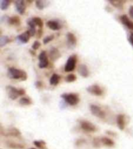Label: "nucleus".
<instances>
[{
  "instance_id": "nucleus-30",
  "label": "nucleus",
  "mask_w": 133,
  "mask_h": 149,
  "mask_svg": "<svg viewBox=\"0 0 133 149\" xmlns=\"http://www.w3.org/2000/svg\"><path fill=\"white\" fill-rule=\"evenodd\" d=\"M7 145L12 148H23V145H21V144L15 143V142H7Z\"/></svg>"
},
{
  "instance_id": "nucleus-16",
  "label": "nucleus",
  "mask_w": 133,
  "mask_h": 149,
  "mask_svg": "<svg viewBox=\"0 0 133 149\" xmlns=\"http://www.w3.org/2000/svg\"><path fill=\"white\" fill-rule=\"evenodd\" d=\"M117 125L121 130H123L125 127V117L123 114H118L117 116Z\"/></svg>"
},
{
  "instance_id": "nucleus-9",
  "label": "nucleus",
  "mask_w": 133,
  "mask_h": 149,
  "mask_svg": "<svg viewBox=\"0 0 133 149\" xmlns=\"http://www.w3.org/2000/svg\"><path fill=\"white\" fill-rule=\"evenodd\" d=\"M6 132L4 135L6 136H9V137H21V133L20 131L18 130V129H16V127H9V129H7L6 130H2H2H1V132Z\"/></svg>"
},
{
  "instance_id": "nucleus-3",
  "label": "nucleus",
  "mask_w": 133,
  "mask_h": 149,
  "mask_svg": "<svg viewBox=\"0 0 133 149\" xmlns=\"http://www.w3.org/2000/svg\"><path fill=\"white\" fill-rule=\"evenodd\" d=\"M6 91L8 93V96L10 100H16L19 96L23 95L25 93V91L23 90V88H15L14 86H8L6 87Z\"/></svg>"
},
{
  "instance_id": "nucleus-14",
  "label": "nucleus",
  "mask_w": 133,
  "mask_h": 149,
  "mask_svg": "<svg viewBox=\"0 0 133 149\" xmlns=\"http://www.w3.org/2000/svg\"><path fill=\"white\" fill-rule=\"evenodd\" d=\"M31 37L30 36V32L27 30L25 32L22 33L21 34L18 35L17 37H16V39L18 41H20V43H23V44H26V43H27L29 41V40H30V37Z\"/></svg>"
},
{
  "instance_id": "nucleus-32",
  "label": "nucleus",
  "mask_w": 133,
  "mask_h": 149,
  "mask_svg": "<svg viewBox=\"0 0 133 149\" xmlns=\"http://www.w3.org/2000/svg\"><path fill=\"white\" fill-rule=\"evenodd\" d=\"M100 143H101L100 139H99V138H97V137H95V138L93 139V146L95 147V148H99V147H100Z\"/></svg>"
},
{
  "instance_id": "nucleus-8",
  "label": "nucleus",
  "mask_w": 133,
  "mask_h": 149,
  "mask_svg": "<svg viewBox=\"0 0 133 149\" xmlns=\"http://www.w3.org/2000/svg\"><path fill=\"white\" fill-rule=\"evenodd\" d=\"M86 91L90 93V94H92V95H97V96H100L104 93V90L102 89V88L100 86L97 85V84L88 86L86 88Z\"/></svg>"
},
{
  "instance_id": "nucleus-36",
  "label": "nucleus",
  "mask_w": 133,
  "mask_h": 149,
  "mask_svg": "<svg viewBox=\"0 0 133 149\" xmlns=\"http://www.w3.org/2000/svg\"><path fill=\"white\" fill-rule=\"evenodd\" d=\"M36 86H37V87H41V86H42L41 81H37V82H36Z\"/></svg>"
},
{
  "instance_id": "nucleus-28",
  "label": "nucleus",
  "mask_w": 133,
  "mask_h": 149,
  "mask_svg": "<svg viewBox=\"0 0 133 149\" xmlns=\"http://www.w3.org/2000/svg\"><path fill=\"white\" fill-rule=\"evenodd\" d=\"M33 20H34V23L36 24V26H38V27L40 28V29H41V27L43 26V21H42V19L40 17H37V16H35V17H33Z\"/></svg>"
},
{
  "instance_id": "nucleus-25",
  "label": "nucleus",
  "mask_w": 133,
  "mask_h": 149,
  "mask_svg": "<svg viewBox=\"0 0 133 149\" xmlns=\"http://www.w3.org/2000/svg\"><path fill=\"white\" fill-rule=\"evenodd\" d=\"M9 41H10V40H9V37H7V36H1V37H0V47H3Z\"/></svg>"
},
{
  "instance_id": "nucleus-21",
  "label": "nucleus",
  "mask_w": 133,
  "mask_h": 149,
  "mask_svg": "<svg viewBox=\"0 0 133 149\" xmlns=\"http://www.w3.org/2000/svg\"><path fill=\"white\" fill-rule=\"evenodd\" d=\"M8 23H9V25L20 26L21 23L20 19L16 16H12V17H9V18L8 19Z\"/></svg>"
},
{
  "instance_id": "nucleus-27",
  "label": "nucleus",
  "mask_w": 133,
  "mask_h": 149,
  "mask_svg": "<svg viewBox=\"0 0 133 149\" xmlns=\"http://www.w3.org/2000/svg\"><path fill=\"white\" fill-rule=\"evenodd\" d=\"M34 144L36 147H37L40 149H45L46 148V144L43 141H34Z\"/></svg>"
},
{
  "instance_id": "nucleus-11",
  "label": "nucleus",
  "mask_w": 133,
  "mask_h": 149,
  "mask_svg": "<svg viewBox=\"0 0 133 149\" xmlns=\"http://www.w3.org/2000/svg\"><path fill=\"white\" fill-rule=\"evenodd\" d=\"M49 58L52 61H55L58 60L61 58V53L60 51H58V48L52 47L50 51H49Z\"/></svg>"
},
{
  "instance_id": "nucleus-5",
  "label": "nucleus",
  "mask_w": 133,
  "mask_h": 149,
  "mask_svg": "<svg viewBox=\"0 0 133 149\" xmlns=\"http://www.w3.org/2000/svg\"><path fill=\"white\" fill-rule=\"evenodd\" d=\"M80 127L86 132H95L97 130V127L93 123L88 120H80L79 121Z\"/></svg>"
},
{
  "instance_id": "nucleus-2",
  "label": "nucleus",
  "mask_w": 133,
  "mask_h": 149,
  "mask_svg": "<svg viewBox=\"0 0 133 149\" xmlns=\"http://www.w3.org/2000/svg\"><path fill=\"white\" fill-rule=\"evenodd\" d=\"M61 97L65 103L70 106H76L79 102V95L76 93H64L61 95Z\"/></svg>"
},
{
  "instance_id": "nucleus-33",
  "label": "nucleus",
  "mask_w": 133,
  "mask_h": 149,
  "mask_svg": "<svg viewBox=\"0 0 133 149\" xmlns=\"http://www.w3.org/2000/svg\"><path fill=\"white\" fill-rule=\"evenodd\" d=\"M40 47H41V43H40L38 40H35L32 45V49L33 50H34V51H36V50H37L38 48H40Z\"/></svg>"
},
{
  "instance_id": "nucleus-1",
  "label": "nucleus",
  "mask_w": 133,
  "mask_h": 149,
  "mask_svg": "<svg viewBox=\"0 0 133 149\" xmlns=\"http://www.w3.org/2000/svg\"><path fill=\"white\" fill-rule=\"evenodd\" d=\"M7 75L11 79H16V80H20V81H25L27 79V74L23 70L18 69L16 68H9L7 71Z\"/></svg>"
},
{
  "instance_id": "nucleus-26",
  "label": "nucleus",
  "mask_w": 133,
  "mask_h": 149,
  "mask_svg": "<svg viewBox=\"0 0 133 149\" xmlns=\"http://www.w3.org/2000/svg\"><path fill=\"white\" fill-rule=\"evenodd\" d=\"M31 100L30 98L28 97H22L20 100H19V103L23 106H27V105L31 104Z\"/></svg>"
},
{
  "instance_id": "nucleus-23",
  "label": "nucleus",
  "mask_w": 133,
  "mask_h": 149,
  "mask_svg": "<svg viewBox=\"0 0 133 149\" xmlns=\"http://www.w3.org/2000/svg\"><path fill=\"white\" fill-rule=\"evenodd\" d=\"M109 3L114 7L117 8V9H121L123 8V5L125 2L124 1H120V0H117V1H110Z\"/></svg>"
},
{
  "instance_id": "nucleus-18",
  "label": "nucleus",
  "mask_w": 133,
  "mask_h": 149,
  "mask_svg": "<svg viewBox=\"0 0 133 149\" xmlns=\"http://www.w3.org/2000/svg\"><path fill=\"white\" fill-rule=\"evenodd\" d=\"M47 26L52 30H59L61 29L60 23L56 20H49L46 23Z\"/></svg>"
},
{
  "instance_id": "nucleus-17",
  "label": "nucleus",
  "mask_w": 133,
  "mask_h": 149,
  "mask_svg": "<svg viewBox=\"0 0 133 149\" xmlns=\"http://www.w3.org/2000/svg\"><path fill=\"white\" fill-rule=\"evenodd\" d=\"M27 25L28 26H29V30H28V31L30 32V36H31V37L34 36V35L36 34V33L37 32V29H36L37 26H36V24L34 23V22L32 18H30L29 19H28Z\"/></svg>"
},
{
  "instance_id": "nucleus-19",
  "label": "nucleus",
  "mask_w": 133,
  "mask_h": 149,
  "mask_svg": "<svg viewBox=\"0 0 133 149\" xmlns=\"http://www.w3.org/2000/svg\"><path fill=\"white\" fill-rule=\"evenodd\" d=\"M100 141H101V144L103 145H104L106 147H108V148H112V147L114 146V141L113 140H111L109 137H103L100 138Z\"/></svg>"
},
{
  "instance_id": "nucleus-15",
  "label": "nucleus",
  "mask_w": 133,
  "mask_h": 149,
  "mask_svg": "<svg viewBox=\"0 0 133 149\" xmlns=\"http://www.w3.org/2000/svg\"><path fill=\"white\" fill-rule=\"evenodd\" d=\"M78 72L83 78H87L90 75V71H89L88 67L84 64L79 65V68H78Z\"/></svg>"
},
{
  "instance_id": "nucleus-13",
  "label": "nucleus",
  "mask_w": 133,
  "mask_h": 149,
  "mask_svg": "<svg viewBox=\"0 0 133 149\" xmlns=\"http://www.w3.org/2000/svg\"><path fill=\"white\" fill-rule=\"evenodd\" d=\"M66 40H67L68 46L69 47H74L76 45L77 40L76 37L72 33H66Z\"/></svg>"
},
{
  "instance_id": "nucleus-10",
  "label": "nucleus",
  "mask_w": 133,
  "mask_h": 149,
  "mask_svg": "<svg viewBox=\"0 0 133 149\" xmlns=\"http://www.w3.org/2000/svg\"><path fill=\"white\" fill-rule=\"evenodd\" d=\"M15 8H16L17 13H19V14L23 15L26 10L25 1H23V0L15 1Z\"/></svg>"
},
{
  "instance_id": "nucleus-7",
  "label": "nucleus",
  "mask_w": 133,
  "mask_h": 149,
  "mask_svg": "<svg viewBox=\"0 0 133 149\" xmlns=\"http://www.w3.org/2000/svg\"><path fill=\"white\" fill-rule=\"evenodd\" d=\"M90 109L91 113L93 114V116H97V117L100 119H104L105 117V112L100 107H98L97 105H90Z\"/></svg>"
},
{
  "instance_id": "nucleus-6",
  "label": "nucleus",
  "mask_w": 133,
  "mask_h": 149,
  "mask_svg": "<svg viewBox=\"0 0 133 149\" xmlns=\"http://www.w3.org/2000/svg\"><path fill=\"white\" fill-rule=\"evenodd\" d=\"M38 59H39L38 66H39L40 68H45L48 66V57L47 55L46 51H42L38 55Z\"/></svg>"
},
{
  "instance_id": "nucleus-35",
  "label": "nucleus",
  "mask_w": 133,
  "mask_h": 149,
  "mask_svg": "<svg viewBox=\"0 0 133 149\" xmlns=\"http://www.w3.org/2000/svg\"><path fill=\"white\" fill-rule=\"evenodd\" d=\"M129 42H130V44L133 46V33L130 35V37H129Z\"/></svg>"
},
{
  "instance_id": "nucleus-38",
  "label": "nucleus",
  "mask_w": 133,
  "mask_h": 149,
  "mask_svg": "<svg viewBox=\"0 0 133 149\" xmlns=\"http://www.w3.org/2000/svg\"><path fill=\"white\" fill-rule=\"evenodd\" d=\"M30 149H36V148H30Z\"/></svg>"
},
{
  "instance_id": "nucleus-12",
  "label": "nucleus",
  "mask_w": 133,
  "mask_h": 149,
  "mask_svg": "<svg viewBox=\"0 0 133 149\" xmlns=\"http://www.w3.org/2000/svg\"><path fill=\"white\" fill-rule=\"evenodd\" d=\"M120 20L122 23V24L125 26L126 27H128L129 30H133V22L128 18L127 15H125V14L121 15L120 16Z\"/></svg>"
},
{
  "instance_id": "nucleus-24",
  "label": "nucleus",
  "mask_w": 133,
  "mask_h": 149,
  "mask_svg": "<svg viewBox=\"0 0 133 149\" xmlns=\"http://www.w3.org/2000/svg\"><path fill=\"white\" fill-rule=\"evenodd\" d=\"M10 1L9 0H1L0 1V9L2 10H6L9 8L10 5Z\"/></svg>"
},
{
  "instance_id": "nucleus-22",
  "label": "nucleus",
  "mask_w": 133,
  "mask_h": 149,
  "mask_svg": "<svg viewBox=\"0 0 133 149\" xmlns=\"http://www.w3.org/2000/svg\"><path fill=\"white\" fill-rule=\"evenodd\" d=\"M59 81H60V76L58 74L54 73L51 76V78H50L49 82H50L51 86H57L59 83Z\"/></svg>"
},
{
  "instance_id": "nucleus-29",
  "label": "nucleus",
  "mask_w": 133,
  "mask_h": 149,
  "mask_svg": "<svg viewBox=\"0 0 133 149\" xmlns=\"http://www.w3.org/2000/svg\"><path fill=\"white\" fill-rule=\"evenodd\" d=\"M66 82H73L76 80V76L74 74H69L65 78Z\"/></svg>"
},
{
  "instance_id": "nucleus-20",
  "label": "nucleus",
  "mask_w": 133,
  "mask_h": 149,
  "mask_svg": "<svg viewBox=\"0 0 133 149\" xmlns=\"http://www.w3.org/2000/svg\"><path fill=\"white\" fill-rule=\"evenodd\" d=\"M50 2L47 1V0H37L35 1V5L38 9H44V8H46L49 5Z\"/></svg>"
},
{
  "instance_id": "nucleus-31",
  "label": "nucleus",
  "mask_w": 133,
  "mask_h": 149,
  "mask_svg": "<svg viewBox=\"0 0 133 149\" xmlns=\"http://www.w3.org/2000/svg\"><path fill=\"white\" fill-rule=\"evenodd\" d=\"M54 37H55L54 35H50V36H47V37H44V40H43V43H44V44H47L48 43L51 41V40L54 39Z\"/></svg>"
},
{
  "instance_id": "nucleus-34",
  "label": "nucleus",
  "mask_w": 133,
  "mask_h": 149,
  "mask_svg": "<svg viewBox=\"0 0 133 149\" xmlns=\"http://www.w3.org/2000/svg\"><path fill=\"white\" fill-rule=\"evenodd\" d=\"M128 13H129V15H130L131 18L133 19V5L129 7V9H128Z\"/></svg>"
},
{
  "instance_id": "nucleus-37",
  "label": "nucleus",
  "mask_w": 133,
  "mask_h": 149,
  "mask_svg": "<svg viewBox=\"0 0 133 149\" xmlns=\"http://www.w3.org/2000/svg\"><path fill=\"white\" fill-rule=\"evenodd\" d=\"M107 134H110L111 135H114V136H115V135H116V134H115V133H113V132H110V131H107Z\"/></svg>"
},
{
  "instance_id": "nucleus-4",
  "label": "nucleus",
  "mask_w": 133,
  "mask_h": 149,
  "mask_svg": "<svg viewBox=\"0 0 133 149\" xmlns=\"http://www.w3.org/2000/svg\"><path fill=\"white\" fill-rule=\"evenodd\" d=\"M77 62V58L76 55H72L70 56L69 58H68L67 61L65 63V68H64V70H65V72H70L74 71L75 68H76V65Z\"/></svg>"
}]
</instances>
